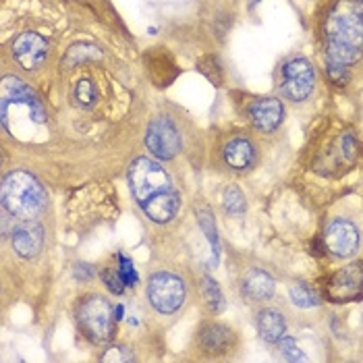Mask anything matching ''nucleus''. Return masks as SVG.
<instances>
[{
  "mask_svg": "<svg viewBox=\"0 0 363 363\" xmlns=\"http://www.w3.org/2000/svg\"><path fill=\"white\" fill-rule=\"evenodd\" d=\"M129 187L143 214L152 223H170L179 208L181 196L177 194L164 167L152 158H138L129 168Z\"/></svg>",
  "mask_w": 363,
  "mask_h": 363,
  "instance_id": "f257e3e1",
  "label": "nucleus"
},
{
  "mask_svg": "<svg viewBox=\"0 0 363 363\" xmlns=\"http://www.w3.org/2000/svg\"><path fill=\"white\" fill-rule=\"evenodd\" d=\"M324 48L328 60L353 65L363 56V6L359 0H335L324 23Z\"/></svg>",
  "mask_w": 363,
  "mask_h": 363,
  "instance_id": "f03ea898",
  "label": "nucleus"
},
{
  "mask_svg": "<svg viewBox=\"0 0 363 363\" xmlns=\"http://www.w3.org/2000/svg\"><path fill=\"white\" fill-rule=\"evenodd\" d=\"M46 111L38 96L17 77H4L0 91L2 127L19 140H31L44 125Z\"/></svg>",
  "mask_w": 363,
  "mask_h": 363,
  "instance_id": "7ed1b4c3",
  "label": "nucleus"
},
{
  "mask_svg": "<svg viewBox=\"0 0 363 363\" xmlns=\"http://www.w3.org/2000/svg\"><path fill=\"white\" fill-rule=\"evenodd\" d=\"M2 206L17 220H35L46 206V191L33 174L13 170L2 181Z\"/></svg>",
  "mask_w": 363,
  "mask_h": 363,
  "instance_id": "20e7f679",
  "label": "nucleus"
},
{
  "mask_svg": "<svg viewBox=\"0 0 363 363\" xmlns=\"http://www.w3.org/2000/svg\"><path fill=\"white\" fill-rule=\"evenodd\" d=\"M362 141L353 131H342L324 150L315 152L313 168L324 177H340L349 172L362 158Z\"/></svg>",
  "mask_w": 363,
  "mask_h": 363,
  "instance_id": "39448f33",
  "label": "nucleus"
},
{
  "mask_svg": "<svg viewBox=\"0 0 363 363\" xmlns=\"http://www.w3.org/2000/svg\"><path fill=\"white\" fill-rule=\"evenodd\" d=\"M77 322L79 328L94 345L108 342L114 336V322L116 315L106 297L94 293L87 295L77 306Z\"/></svg>",
  "mask_w": 363,
  "mask_h": 363,
  "instance_id": "423d86ee",
  "label": "nucleus"
},
{
  "mask_svg": "<svg viewBox=\"0 0 363 363\" xmlns=\"http://www.w3.org/2000/svg\"><path fill=\"white\" fill-rule=\"evenodd\" d=\"M147 299L158 313H174L185 303V282L170 272H158L150 279Z\"/></svg>",
  "mask_w": 363,
  "mask_h": 363,
  "instance_id": "0eeeda50",
  "label": "nucleus"
},
{
  "mask_svg": "<svg viewBox=\"0 0 363 363\" xmlns=\"http://www.w3.org/2000/svg\"><path fill=\"white\" fill-rule=\"evenodd\" d=\"M324 297L335 303L357 301L363 297V262H355L330 274L324 282Z\"/></svg>",
  "mask_w": 363,
  "mask_h": 363,
  "instance_id": "6e6552de",
  "label": "nucleus"
},
{
  "mask_svg": "<svg viewBox=\"0 0 363 363\" xmlns=\"http://www.w3.org/2000/svg\"><path fill=\"white\" fill-rule=\"evenodd\" d=\"M315 87V69L308 58H293L282 67V96L303 102Z\"/></svg>",
  "mask_w": 363,
  "mask_h": 363,
  "instance_id": "1a4fd4ad",
  "label": "nucleus"
},
{
  "mask_svg": "<svg viewBox=\"0 0 363 363\" xmlns=\"http://www.w3.org/2000/svg\"><path fill=\"white\" fill-rule=\"evenodd\" d=\"M145 145L152 156L158 160H170L181 152V135L172 121L167 116H158L150 123L147 133H145Z\"/></svg>",
  "mask_w": 363,
  "mask_h": 363,
  "instance_id": "9d476101",
  "label": "nucleus"
},
{
  "mask_svg": "<svg viewBox=\"0 0 363 363\" xmlns=\"http://www.w3.org/2000/svg\"><path fill=\"white\" fill-rule=\"evenodd\" d=\"M362 235L359 228L349 218H335L324 230V245L326 252L336 257H351L359 252Z\"/></svg>",
  "mask_w": 363,
  "mask_h": 363,
  "instance_id": "9b49d317",
  "label": "nucleus"
},
{
  "mask_svg": "<svg viewBox=\"0 0 363 363\" xmlns=\"http://www.w3.org/2000/svg\"><path fill=\"white\" fill-rule=\"evenodd\" d=\"M13 56L28 71L40 69L46 62V58H48V42L40 33L26 31L19 38H15V42H13Z\"/></svg>",
  "mask_w": 363,
  "mask_h": 363,
  "instance_id": "f8f14e48",
  "label": "nucleus"
},
{
  "mask_svg": "<svg viewBox=\"0 0 363 363\" xmlns=\"http://www.w3.org/2000/svg\"><path fill=\"white\" fill-rule=\"evenodd\" d=\"M247 116L259 133H274L284 118V106L279 98H257L250 102Z\"/></svg>",
  "mask_w": 363,
  "mask_h": 363,
  "instance_id": "ddd939ff",
  "label": "nucleus"
},
{
  "mask_svg": "<svg viewBox=\"0 0 363 363\" xmlns=\"http://www.w3.org/2000/svg\"><path fill=\"white\" fill-rule=\"evenodd\" d=\"M11 241H13L15 252L19 253L21 257L31 259V257H35L38 253L42 252L44 230H42V226L35 223V220H21V223L13 228Z\"/></svg>",
  "mask_w": 363,
  "mask_h": 363,
  "instance_id": "4468645a",
  "label": "nucleus"
},
{
  "mask_svg": "<svg viewBox=\"0 0 363 363\" xmlns=\"http://www.w3.org/2000/svg\"><path fill=\"white\" fill-rule=\"evenodd\" d=\"M235 333L233 328L218 324V322H208L199 328V345L206 353L212 355H223L228 353L235 347Z\"/></svg>",
  "mask_w": 363,
  "mask_h": 363,
  "instance_id": "2eb2a0df",
  "label": "nucleus"
},
{
  "mask_svg": "<svg viewBox=\"0 0 363 363\" xmlns=\"http://www.w3.org/2000/svg\"><path fill=\"white\" fill-rule=\"evenodd\" d=\"M224 162L235 170H247L255 164L257 158V150L255 143L245 135H235L224 143L223 147Z\"/></svg>",
  "mask_w": 363,
  "mask_h": 363,
  "instance_id": "dca6fc26",
  "label": "nucleus"
},
{
  "mask_svg": "<svg viewBox=\"0 0 363 363\" xmlns=\"http://www.w3.org/2000/svg\"><path fill=\"white\" fill-rule=\"evenodd\" d=\"M145 67L152 82L160 87L170 85L179 75V67L174 65V58L168 55L167 48H152L145 55Z\"/></svg>",
  "mask_w": 363,
  "mask_h": 363,
  "instance_id": "f3484780",
  "label": "nucleus"
},
{
  "mask_svg": "<svg viewBox=\"0 0 363 363\" xmlns=\"http://www.w3.org/2000/svg\"><path fill=\"white\" fill-rule=\"evenodd\" d=\"M274 279L259 268H252L243 274L241 279V293L243 297H247L250 301H268L274 295Z\"/></svg>",
  "mask_w": 363,
  "mask_h": 363,
  "instance_id": "a211bd4d",
  "label": "nucleus"
},
{
  "mask_svg": "<svg viewBox=\"0 0 363 363\" xmlns=\"http://www.w3.org/2000/svg\"><path fill=\"white\" fill-rule=\"evenodd\" d=\"M257 333L266 342H279L286 333V322L284 315L279 309L264 308L257 313Z\"/></svg>",
  "mask_w": 363,
  "mask_h": 363,
  "instance_id": "6ab92c4d",
  "label": "nucleus"
},
{
  "mask_svg": "<svg viewBox=\"0 0 363 363\" xmlns=\"http://www.w3.org/2000/svg\"><path fill=\"white\" fill-rule=\"evenodd\" d=\"M289 295H291V301L297 306V308H315L320 306V295L315 289H311L308 282H297L289 289Z\"/></svg>",
  "mask_w": 363,
  "mask_h": 363,
  "instance_id": "aec40b11",
  "label": "nucleus"
},
{
  "mask_svg": "<svg viewBox=\"0 0 363 363\" xmlns=\"http://www.w3.org/2000/svg\"><path fill=\"white\" fill-rule=\"evenodd\" d=\"M201 295H203V301H206V306H208V309L212 313H220L223 311L224 295L216 280L210 279V277H203L201 279Z\"/></svg>",
  "mask_w": 363,
  "mask_h": 363,
  "instance_id": "412c9836",
  "label": "nucleus"
},
{
  "mask_svg": "<svg viewBox=\"0 0 363 363\" xmlns=\"http://www.w3.org/2000/svg\"><path fill=\"white\" fill-rule=\"evenodd\" d=\"M223 206L226 214H243V212H245V208H247V203H245V196H243V194H241V189H239V187H235V185H228V187L224 189Z\"/></svg>",
  "mask_w": 363,
  "mask_h": 363,
  "instance_id": "4be33fe9",
  "label": "nucleus"
},
{
  "mask_svg": "<svg viewBox=\"0 0 363 363\" xmlns=\"http://www.w3.org/2000/svg\"><path fill=\"white\" fill-rule=\"evenodd\" d=\"M100 50L96 48V46H89V44H79V46H73L67 56H65V60H62V65H67V67H77L79 62H85V60H96V58H100Z\"/></svg>",
  "mask_w": 363,
  "mask_h": 363,
  "instance_id": "5701e85b",
  "label": "nucleus"
},
{
  "mask_svg": "<svg viewBox=\"0 0 363 363\" xmlns=\"http://www.w3.org/2000/svg\"><path fill=\"white\" fill-rule=\"evenodd\" d=\"M197 220H199V226L201 230L206 233L210 245H212V252H214V262L218 259V253H220V241H218V233H216V223H214V216L208 212V210H201L197 214Z\"/></svg>",
  "mask_w": 363,
  "mask_h": 363,
  "instance_id": "b1692460",
  "label": "nucleus"
},
{
  "mask_svg": "<svg viewBox=\"0 0 363 363\" xmlns=\"http://www.w3.org/2000/svg\"><path fill=\"white\" fill-rule=\"evenodd\" d=\"M197 71L214 85H223V69L216 56H203L197 60Z\"/></svg>",
  "mask_w": 363,
  "mask_h": 363,
  "instance_id": "393cba45",
  "label": "nucleus"
},
{
  "mask_svg": "<svg viewBox=\"0 0 363 363\" xmlns=\"http://www.w3.org/2000/svg\"><path fill=\"white\" fill-rule=\"evenodd\" d=\"M73 98L77 100V104L82 108H91L98 100V91L96 85L91 84L89 79H79L75 87H73Z\"/></svg>",
  "mask_w": 363,
  "mask_h": 363,
  "instance_id": "a878e982",
  "label": "nucleus"
},
{
  "mask_svg": "<svg viewBox=\"0 0 363 363\" xmlns=\"http://www.w3.org/2000/svg\"><path fill=\"white\" fill-rule=\"evenodd\" d=\"M326 75H328V82L335 84L336 87H345L349 84V67L347 65H338L328 60L326 62Z\"/></svg>",
  "mask_w": 363,
  "mask_h": 363,
  "instance_id": "bb28decb",
  "label": "nucleus"
},
{
  "mask_svg": "<svg viewBox=\"0 0 363 363\" xmlns=\"http://www.w3.org/2000/svg\"><path fill=\"white\" fill-rule=\"evenodd\" d=\"M279 349H280V353H282L289 362H306L303 351L297 347V342H295L293 338H280Z\"/></svg>",
  "mask_w": 363,
  "mask_h": 363,
  "instance_id": "cd10ccee",
  "label": "nucleus"
},
{
  "mask_svg": "<svg viewBox=\"0 0 363 363\" xmlns=\"http://www.w3.org/2000/svg\"><path fill=\"white\" fill-rule=\"evenodd\" d=\"M118 274H121V279L125 282V286H135L138 284V272H135V268H133V262L131 259H127L125 255H118Z\"/></svg>",
  "mask_w": 363,
  "mask_h": 363,
  "instance_id": "c85d7f7f",
  "label": "nucleus"
},
{
  "mask_svg": "<svg viewBox=\"0 0 363 363\" xmlns=\"http://www.w3.org/2000/svg\"><path fill=\"white\" fill-rule=\"evenodd\" d=\"M102 280H104V284L108 286V291L114 293V295H121L123 289H125V282L121 279L118 270H116V272H114V270H104V272H102Z\"/></svg>",
  "mask_w": 363,
  "mask_h": 363,
  "instance_id": "c756f323",
  "label": "nucleus"
},
{
  "mask_svg": "<svg viewBox=\"0 0 363 363\" xmlns=\"http://www.w3.org/2000/svg\"><path fill=\"white\" fill-rule=\"evenodd\" d=\"M91 277H94V270H91V266H87V264H77V266H75V279L89 280Z\"/></svg>",
  "mask_w": 363,
  "mask_h": 363,
  "instance_id": "7c9ffc66",
  "label": "nucleus"
},
{
  "mask_svg": "<svg viewBox=\"0 0 363 363\" xmlns=\"http://www.w3.org/2000/svg\"><path fill=\"white\" fill-rule=\"evenodd\" d=\"M123 311H125V308H123V306H116V309H114V313H116V320H121V318H123Z\"/></svg>",
  "mask_w": 363,
  "mask_h": 363,
  "instance_id": "2f4dec72",
  "label": "nucleus"
},
{
  "mask_svg": "<svg viewBox=\"0 0 363 363\" xmlns=\"http://www.w3.org/2000/svg\"><path fill=\"white\" fill-rule=\"evenodd\" d=\"M362 2H363V0H362Z\"/></svg>",
  "mask_w": 363,
  "mask_h": 363,
  "instance_id": "473e14b6",
  "label": "nucleus"
}]
</instances>
